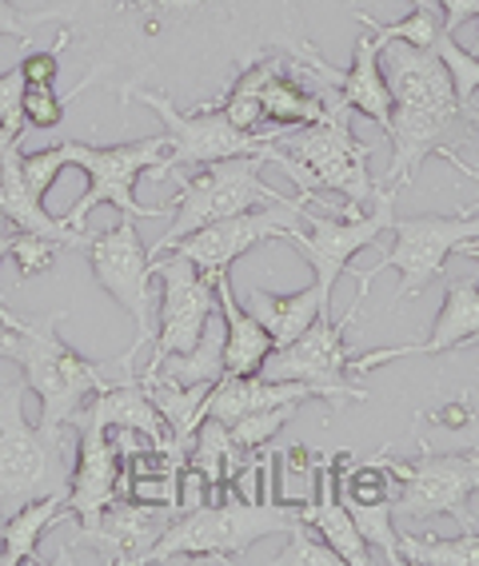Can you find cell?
I'll list each match as a JSON object with an SVG mask.
<instances>
[{"label": "cell", "instance_id": "9c48e42d", "mask_svg": "<svg viewBox=\"0 0 479 566\" xmlns=\"http://www.w3.org/2000/svg\"><path fill=\"white\" fill-rule=\"evenodd\" d=\"M133 101H140L144 108H153L164 120V136H168V153H164V160L148 172V180H168V176H184L188 168H205V164H212V160L260 153L264 144H275V136H280V128L240 132L225 116L220 104L184 112L156 88H136L133 96H128V104Z\"/></svg>", "mask_w": 479, "mask_h": 566}, {"label": "cell", "instance_id": "30bf717a", "mask_svg": "<svg viewBox=\"0 0 479 566\" xmlns=\"http://www.w3.org/2000/svg\"><path fill=\"white\" fill-rule=\"evenodd\" d=\"M69 148V164L81 168L88 176V192L72 203L64 220L69 228L84 232V220H88L96 208L113 203L121 216H133V220H156V216H168L164 208H148V203L136 200V180L148 176L156 164L168 153V136H148V140H128V144H108V148H96V144L81 140H64Z\"/></svg>", "mask_w": 479, "mask_h": 566}, {"label": "cell", "instance_id": "2e32d148", "mask_svg": "<svg viewBox=\"0 0 479 566\" xmlns=\"http://www.w3.org/2000/svg\"><path fill=\"white\" fill-rule=\"evenodd\" d=\"M153 275L160 280V319H156V352L148 364H156L164 355L192 352L216 312L212 280H205L200 268L192 260H184L180 252H168V260L153 255Z\"/></svg>", "mask_w": 479, "mask_h": 566}, {"label": "cell", "instance_id": "603a6c76", "mask_svg": "<svg viewBox=\"0 0 479 566\" xmlns=\"http://www.w3.org/2000/svg\"><path fill=\"white\" fill-rule=\"evenodd\" d=\"M312 391L304 384H280V379H264V375H225L220 384H212L205 399V419H220V423H236L252 411L280 403H308Z\"/></svg>", "mask_w": 479, "mask_h": 566}, {"label": "cell", "instance_id": "8d00e7d4", "mask_svg": "<svg viewBox=\"0 0 479 566\" xmlns=\"http://www.w3.org/2000/svg\"><path fill=\"white\" fill-rule=\"evenodd\" d=\"M21 168H24V180H29L32 196H49V188L61 180V172L69 168V148L56 144V148H41V153H24L21 156Z\"/></svg>", "mask_w": 479, "mask_h": 566}, {"label": "cell", "instance_id": "83f0119b", "mask_svg": "<svg viewBox=\"0 0 479 566\" xmlns=\"http://www.w3.org/2000/svg\"><path fill=\"white\" fill-rule=\"evenodd\" d=\"M292 61V56H288ZM284 52L280 56H264V61H256V64H248L240 76H236L232 84H228V92L220 96V108H225V116L236 124L240 132H260L264 128V84H268V76H272L275 69H284Z\"/></svg>", "mask_w": 479, "mask_h": 566}, {"label": "cell", "instance_id": "ab89813d", "mask_svg": "<svg viewBox=\"0 0 479 566\" xmlns=\"http://www.w3.org/2000/svg\"><path fill=\"white\" fill-rule=\"evenodd\" d=\"M24 72H21V64H12L4 76H0V128H9V132H17V136H24Z\"/></svg>", "mask_w": 479, "mask_h": 566}, {"label": "cell", "instance_id": "d6a6232c", "mask_svg": "<svg viewBox=\"0 0 479 566\" xmlns=\"http://www.w3.org/2000/svg\"><path fill=\"white\" fill-rule=\"evenodd\" d=\"M296 411H300V403L264 407V411H252V415H244V419L228 423V431H232L236 447H240L244 455H256V451H264V447L272 443V439L280 436L292 419H296Z\"/></svg>", "mask_w": 479, "mask_h": 566}, {"label": "cell", "instance_id": "7c38bea8", "mask_svg": "<svg viewBox=\"0 0 479 566\" xmlns=\"http://www.w3.org/2000/svg\"><path fill=\"white\" fill-rule=\"evenodd\" d=\"M392 220H396V192L384 184V188H376V200H372L367 212L356 208V203H344L340 212L324 216L320 208L304 203V223L312 232L292 228L284 240L296 243L300 252H304V260L316 272V287L332 300V287L352 268V255L364 252L367 243H376L392 228Z\"/></svg>", "mask_w": 479, "mask_h": 566}, {"label": "cell", "instance_id": "d590c367", "mask_svg": "<svg viewBox=\"0 0 479 566\" xmlns=\"http://www.w3.org/2000/svg\"><path fill=\"white\" fill-rule=\"evenodd\" d=\"M344 558L336 555V546H327L320 538L316 526L296 523L288 531V546L275 555V566H340Z\"/></svg>", "mask_w": 479, "mask_h": 566}, {"label": "cell", "instance_id": "b9f144b4", "mask_svg": "<svg viewBox=\"0 0 479 566\" xmlns=\"http://www.w3.org/2000/svg\"><path fill=\"white\" fill-rule=\"evenodd\" d=\"M436 9L444 12V32H456L464 21L479 17V0H436Z\"/></svg>", "mask_w": 479, "mask_h": 566}, {"label": "cell", "instance_id": "e0dca14e", "mask_svg": "<svg viewBox=\"0 0 479 566\" xmlns=\"http://www.w3.org/2000/svg\"><path fill=\"white\" fill-rule=\"evenodd\" d=\"M180 518L176 503H144V499H113L96 523H76V538L69 546H88L96 563L136 566L148 558L160 535Z\"/></svg>", "mask_w": 479, "mask_h": 566}, {"label": "cell", "instance_id": "277c9868", "mask_svg": "<svg viewBox=\"0 0 479 566\" xmlns=\"http://www.w3.org/2000/svg\"><path fill=\"white\" fill-rule=\"evenodd\" d=\"M64 312L41 315V319H21L17 327H0V359H12L21 367V379L37 399H41V423L69 427L72 415L101 395L121 371L116 364H92L76 355L61 335L56 324Z\"/></svg>", "mask_w": 479, "mask_h": 566}, {"label": "cell", "instance_id": "9a60e30c", "mask_svg": "<svg viewBox=\"0 0 479 566\" xmlns=\"http://www.w3.org/2000/svg\"><path fill=\"white\" fill-rule=\"evenodd\" d=\"M304 203L308 200H288V203H268V208H252V212L228 216V220H212L205 228H196L192 235L176 240L168 252H180L184 260H192L205 280H216L228 272L244 252H252L256 243L264 240H284L292 228L304 223Z\"/></svg>", "mask_w": 479, "mask_h": 566}, {"label": "cell", "instance_id": "4fadbf2b", "mask_svg": "<svg viewBox=\"0 0 479 566\" xmlns=\"http://www.w3.org/2000/svg\"><path fill=\"white\" fill-rule=\"evenodd\" d=\"M356 312L360 307L352 304L340 324H336V315H320L300 339H292V344H284V347H272V355L264 359L260 375H264V379H280V384H304L308 391H312V399H324V403H332V407L367 399L364 387H352V379H347L352 352H347V344H344V332H347V324L356 319Z\"/></svg>", "mask_w": 479, "mask_h": 566}, {"label": "cell", "instance_id": "7bdbcfd3", "mask_svg": "<svg viewBox=\"0 0 479 566\" xmlns=\"http://www.w3.org/2000/svg\"><path fill=\"white\" fill-rule=\"evenodd\" d=\"M471 419V403L468 399H456V403H444L436 415H431V423L436 427H451V431H464Z\"/></svg>", "mask_w": 479, "mask_h": 566}, {"label": "cell", "instance_id": "836d02e7", "mask_svg": "<svg viewBox=\"0 0 479 566\" xmlns=\"http://www.w3.org/2000/svg\"><path fill=\"white\" fill-rule=\"evenodd\" d=\"M436 52H439V61H444V69H448V76H451V88H456L459 108L468 112L471 96L479 92V56L464 49V44H456L451 32H439Z\"/></svg>", "mask_w": 479, "mask_h": 566}, {"label": "cell", "instance_id": "cb8c5ba5", "mask_svg": "<svg viewBox=\"0 0 479 566\" xmlns=\"http://www.w3.org/2000/svg\"><path fill=\"white\" fill-rule=\"evenodd\" d=\"M244 307L268 327L275 347L292 344L308 327L316 324L320 315H332V300L320 292L316 283L304 287V292H288V295H275V292H264V287H252L244 292Z\"/></svg>", "mask_w": 479, "mask_h": 566}, {"label": "cell", "instance_id": "60d3db41", "mask_svg": "<svg viewBox=\"0 0 479 566\" xmlns=\"http://www.w3.org/2000/svg\"><path fill=\"white\" fill-rule=\"evenodd\" d=\"M44 21H56V9H37V12H24L17 9L12 0H0V41H17V44H29L32 41V29Z\"/></svg>", "mask_w": 479, "mask_h": 566}, {"label": "cell", "instance_id": "1f68e13d", "mask_svg": "<svg viewBox=\"0 0 479 566\" xmlns=\"http://www.w3.org/2000/svg\"><path fill=\"white\" fill-rule=\"evenodd\" d=\"M356 21L364 24L379 44L404 41V44H416V49H436L439 32H444L436 0H412V17H404V21H396V24H384V21H376V17H367V12H360V9H356Z\"/></svg>", "mask_w": 479, "mask_h": 566}, {"label": "cell", "instance_id": "3957f363", "mask_svg": "<svg viewBox=\"0 0 479 566\" xmlns=\"http://www.w3.org/2000/svg\"><path fill=\"white\" fill-rule=\"evenodd\" d=\"M296 523H304V499H240L228 491L220 503H205L176 518L144 563H240L252 543L288 535Z\"/></svg>", "mask_w": 479, "mask_h": 566}, {"label": "cell", "instance_id": "ee69618b", "mask_svg": "<svg viewBox=\"0 0 479 566\" xmlns=\"http://www.w3.org/2000/svg\"><path fill=\"white\" fill-rule=\"evenodd\" d=\"M439 156H444V160H448L451 168H459V172H464V176H471V180H479V168H471V164H464V156H459L456 148H444V153H439ZM459 255H468V260H479V235H476V240L464 243V248H459Z\"/></svg>", "mask_w": 479, "mask_h": 566}, {"label": "cell", "instance_id": "5b68a950", "mask_svg": "<svg viewBox=\"0 0 479 566\" xmlns=\"http://www.w3.org/2000/svg\"><path fill=\"white\" fill-rule=\"evenodd\" d=\"M24 379L0 384V515L44 495H69V427L24 419Z\"/></svg>", "mask_w": 479, "mask_h": 566}, {"label": "cell", "instance_id": "f6af8a7d", "mask_svg": "<svg viewBox=\"0 0 479 566\" xmlns=\"http://www.w3.org/2000/svg\"><path fill=\"white\" fill-rule=\"evenodd\" d=\"M284 463H288V471H312L320 459H316V451H312V447H288Z\"/></svg>", "mask_w": 479, "mask_h": 566}, {"label": "cell", "instance_id": "4dcf8cb0", "mask_svg": "<svg viewBox=\"0 0 479 566\" xmlns=\"http://www.w3.org/2000/svg\"><path fill=\"white\" fill-rule=\"evenodd\" d=\"M399 558L416 566H479V531H459L456 538H439L431 531L399 535Z\"/></svg>", "mask_w": 479, "mask_h": 566}, {"label": "cell", "instance_id": "681fc988", "mask_svg": "<svg viewBox=\"0 0 479 566\" xmlns=\"http://www.w3.org/2000/svg\"><path fill=\"white\" fill-rule=\"evenodd\" d=\"M476 21H479V17H476ZM476 44H479V24H476Z\"/></svg>", "mask_w": 479, "mask_h": 566}, {"label": "cell", "instance_id": "8992f818", "mask_svg": "<svg viewBox=\"0 0 479 566\" xmlns=\"http://www.w3.org/2000/svg\"><path fill=\"white\" fill-rule=\"evenodd\" d=\"M324 120L304 124L300 132H280L275 148H284L288 156H296L308 172V192L316 196L320 212H336L320 192H336L356 208H372L376 200V184L367 172L372 160V144H364L352 132V112L340 101L336 92H324Z\"/></svg>", "mask_w": 479, "mask_h": 566}, {"label": "cell", "instance_id": "bcb514c9", "mask_svg": "<svg viewBox=\"0 0 479 566\" xmlns=\"http://www.w3.org/2000/svg\"><path fill=\"white\" fill-rule=\"evenodd\" d=\"M9 240H12V232H0V260L9 255ZM17 324H21V315L9 312V307H4V300H0V327H17Z\"/></svg>", "mask_w": 479, "mask_h": 566}, {"label": "cell", "instance_id": "f546056e", "mask_svg": "<svg viewBox=\"0 0 479 566\" xmlns=\"http://www.w3.org/2000/svg\"><path fill=\"white\" fill-rule=\"evenodd\" d=\"M336 483L347 511H356V506H392L399 495L396 459L388 451H379L367 463H352L344 475H336Z\"/></svg>", "mask_w": 479, "mask_h": 566}, {"label": "cell", "instance_id": "7402d4cb", "mask_svg": "<svg viewBox=\"0 0 479 566\" xmlns=\"http://www.w3.org/2000/svg\"><path fill=\"white\" fill-rule=\"evenodd\" d=\"M212 287L216 307H220V324H225V375H260V367H264V359L275 347L272 335L240 304V295L228 283V272L216 275Z\"/></svg>", "mask_w": 479, "mask_h": 566}, {"label": "cell", "instance_id": "d4e9b609", "mask_svg": "<svg viewBox=\"0 0 479 566\" xmlns=\"http://www.w3.org/2000/svg\"><path fill=\"white\" fill-rule=\"evenodd\" d=\"M69 495H44L24 503L17 515L4 518L0 526V566H17V563H44L41 558V535L49 526L69 523Z\"/></svg>", "mask_w": 479, "mask_h": 566}, {"label": "cell", "instance_id": "7a4b0ae2", "mask_svg": "<svg viewBox=\"0 0 479 566\" xmlns=\"http://www.w3.org/2000/svg\"><path fill=\"white\" fill-rule=\"evenodd\" d=\"M379 64L392 88V164L384 184H412L419 164L431 153L451 148V140L468 136L464 120L468 112L459 108L451 76L439 61L436 49H416L404 41L379 44Z\"/></svg>", "mask_w": 479, "mask_h": 566}, {"label": "cell", "instance_id": "4316f807", "mask_svg": "<svg viewBox=\"0 0 479 566\" xmlns=\"http://www.w3.org/2000/svg\"><path fill=\"white\" fill-rule=\"evenodd\" d=\"M148 371L173 379V384H220L225 379V327H216V319L208 324V332L200 335V344L192 352L164 355L156 364H144Z\"/></svg>", "mask_w": 479, "mask_h": 566}, {"label": "cell", "instance_id": "ac0fdd59", "mask_svg": "<svg viewBox=\"0 0 479 566\" xmlns=\"http://www.w3.org/2000/svg\"><path fill=\"white\" fill-rule=\"evenodd\" d=\"M69 427H76V467H72L69 475V511L72 518H81L88 526L116 499V486H121V447H116L108 427L88 419L84 411L72 415Z\"/></svg>", "mask_w": 479, "mask_h": 566}, {"label": "cell", "instance_id": "f1b7e54d", "mask_svg": "<svg viewBox=\"0 0 479 566\" xmlns=\"http://www.w3.org/2000/svg\"><path fill=\"white\" fill-rule=\"evenodd\" d=\"M188 463L200 467V471L208 475V483H212L216 491H225V495H228V486H232L236 471L244 467V451L236 447L228 423H220V419H205V423L196 427L192 451H188Z\"/></svg>", "mask_w": 479, "mask_h": 566}, {"label": "cell", "instance_id": "7dc6e473", "mask_svg": "<svg viewBox=\"0 0 479 566\" xmlns=\"http://www.w3.org/2000/svg\"><path fill=\"white\" fill-rule=\"evenodd\" d=\"M17 140H24V136H17V132H9V128H0V156H4V148H9V144H17Z\"/></svg>", "mask_w": 479, "mask_h": 566}, {"label": "cell", "instance_id": "ffe728a7", "mask_svg": "<svg viewBox=\"0 0 479 566\" xmlns=\"http://www.w3.org/2000/svg\"><path fill=\"white\" fill-rule=\"evenodd\" d=\"M21 140L9 144L4 156H0V220L9 223L12 232H41L49 240H56L61 248H84L88 232H76L69 228L64 216H49L44 212V200L32 196L29 180H24L21 168Z\"/></svg>", "mask_w": 479, "mask_h": 566}, {"label": "cell", "instance_id": "c3c4849f", "mask_svg": "<svg viewBox=\"0 0 479 566\" xmlns=\"http://www.w3.org/2000/svg\"><path fill=\"white\" fill-rule=\"evenodd\" d=\"M468 124H471V128H479V112L476 108H468Z\"/></svg>", "mask_w": 479, "mask_h": 566}, {"label": "cell", "instance_id": "484cf974", "mask_svg": "<svg viewBox=\"0 0 479 566\" xmlns=\"http://www.w3.org/2000/svg\"><path fill=\"white\" fill-rule=\"evenodd\" d=\"M260 101H264V124L280 132L316 124V120H324V112H327L316 84L296 72V61H288L284 69H275L272 76H268Z\"/></svg>", "mask_w": 479, "mask_h": 566}, {"label": "cell", "instance_id": "52a82bcc", "mask_svg": "<svg viewBox=\"0 0 479 566\" xmlns=\"http://www.w3.org/2000/svg\"><path fill=\"white\" fill-rule=\"evenodd\" d=\"M264 164L268 160L260 153H248V156H228V160H212V164H205V168H196L192 176L188 172L176 176L180 196H176L173 220H168V232H164L148 252L164 255L176 240L192 235L196 228H205V223L252 212V208H268V203L292 200V196L275 192L272 184H264V176H260Z\"/></svg>", "mask_w": 479, "mask_h": 566}, {"label": "cell", "instance_id": "f35d334b", "mask_svg": "<svg viewBox=\"0 0 479 566\" xmlns=\"http://www.w3.org/2000/svg\"><path fill=\"white\" fill-rule=\"evenodd\" d=\"M64 52H69V32H61L52 49L29 52V56L21 61L24 84H29V88H56V76H61V56H64Z\"/></svg>", "mask_w": 479, "mask_h": 566}, {"label": "cell", "instance_id": "e575fe53", "mask_svg": "<svg viewBox=\"0 0 479 566\" xmlns=\"http://www.w3.org/2000/svg\"><path fill=\"white\" fill-rule=\"evenodd\" d=\"M56 252H61V243L49 240V235H41V232H12L9 255H4V260L17 268V280H37V275L52 272Z\"/></svg>", "mask_w": 479, "mask_h": 566}, {"label": "cell", "instance_id": "d6986e66", "mask_svg": "<svg viewBox=\"0 0 479 566\" xmlns=\"http://www.w3.org/2000/svg\"><path fill=\"white\" fill-rule=\"evenodd\" d=\"M471 344H479V283L476 280H451L448 295H444V307H439L428 339L356 355V359L347 364V371L367 375L384 364L408 359V355H448V352H459V347H471Z\"/></svg>", "mask_w": 479, "mask_h": 566}, {"label": "cell", "instance_id": "8fae6325", "mask_svg": "<svg viewBox=\"0 0 479 566\" xmlns=\"http://www.w3.org/2000/svg\"><path fill=\"white\" fill-rule=\"evenodd\" d=\"M396 475L404 491L392 503L396 523L428 526L431 518L448 515L464 531H476L471 518V495H479V451H456L436 455L428 439H419V455L412 463H396Z\"/></svg>", "mask_w": 479, "mask_h": 566}, {"label": "cell", "instance_id": "ba28073f", "mask_svg": "<svg viewBox=\"0 0 479 566\" xmlns=\"http://www.w3.org/2000/svg\"><path fill=\"white\" fill-rule=\"evenodd\" d=\"M392 248L379 255V263H372L367 272H347L356 275V300L352 304H364L367 287L379 272L396 268L399 272V287H396V304L399 300H412V295L424 292V283H431L436 275H444L448 268V255L459 252L468 240L479 235V203L464 208L456 216H396L392 220Z\"/></svg>", "mask_w": 479, "mask_h": 566}, {"label": "cell", "instance_id": "44dd1931", "mask_svg": "<svg viewBox=\"0 0 479 566\" xmlns=\"http://www.w3.org/2000/svg\"><path fill=\"white\" fill-rule=\"evenodd\" d=\"M304 523L316 526L320 538H324L327 546H336V555L344 558L347 566H367L372 558H376L372 555V546H367V538L360 535L352 511H347L344 499H340L332 455L316 463V495L304 499Z\"/></svg>", "mask_w": 479, "mask_h": 566}, {"label": "cell", "instance_id": "74e56055", "mask_svg": "<svg viewBox=\"0 0 479 566\" xmlns=\"http://www.w3.org/2000/svg\"><path fill=\"white\" fill-rule=\"evenodd\" d=\"M72 96H61L56 88H24V124L37 132H52L64 124V108Z\"/></svg>", "mask_w": 479, "mask_h": 566}, {"label": "cell", "instance_id": "5bb4252c", "mask_svg": "<svg viewBox=\"0 0 479 566\" xmlns=\"http://www.w3.org/2000/svg\"><path fill=\"white\" fill-rule=\"evenodd\" d=\"M88 252V268L96 275L104 292L113 295L124 312L133 315L136 339L133 347H144L156 339V319H153V252L140 243L133 216H121L113 228H104L101 235H88L84 243Z\"/></svg>", "mask_w": 479, "mask_h": 566}, {"label": "cell", "instance_id": "f907efd6", "mask_svg": "<svg viewBox=\"0 0 479 566\" xmlns=\"http://www.w3.org/2000/svg\"><path fill=\"white\" fill-rule=\"evenodd\" d=\"M471 347H479V344H471Z\"/></svg>", "mask_w": 479, "mask_h": 566}, {"label": "cell", "instance_id": "6da1fadb", "mask_svg": "<svg viewBox=\"0 0 479 566\" xmlns=\"http://www.w3.org/2000/svg\"><path fill=\"white\" fill-rule=\"evenodd\" d=\"M52 9L84 76L121 104L156 88L184 112L212 108L248 64L316 52L300 0H56Z\"/></svg>", "mask_w": 479, "mask_h": 566}]
</instances>
